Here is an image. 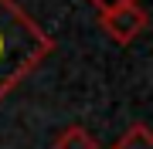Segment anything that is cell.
Segmentation results:
<instances>
[{"label": "cell", "mask_w": 153, "mask_h": 149, "mask_svg": "<svg viewBox=\"0 0 153 149\" xmlns=\"http://www.w3.org/2000/svg\"><path fill=\"white\" fill-rule=\"evenodd\" d=\"M55 149H99V139L85 126H65L55 136Z\"/></svg>", "instance_id": "obj_3"}, {"label": "cell", "mask_w": 153, "mask_h": 149, "mask_svg": "<svg viewBox=\"0 0 153 149\" xmlns=\"http://www.w3.org/2000/svg\"><path fill=\"white\" fill-rule=\"evenodd\" d=\"M55 37L14 0H0V102L48 61Z\"/></svg>", "instance_id": "obj_1"}, {"label": "cell", "mask_w": 153, "mask_h": 149, "mask_svg": "<svg viewBox=\"0 0 153 149\" xmlns=\"http://www.w3.org/2000/svg\"><path fill=\"white\" fill-rule=\"evenodd\" d=\"M99 27H102L116 44H129L146 31V10L140 7V0H126V4H112L105 10H99Z\"/></svg>", "instance_id": "obj_2"}, {"label": "cell", "mask_w": 153, "mask_h": 149, "mask_svg": "<svg viewBox=\"0 0 153 149\" xmlns=\"http://www.w3.org/2000/svg\"><path fill=\"white\" fill-rule=\"evenodd\" d=\"M112 149H153V136L143 122H133L126 132L112 142Z\"/></svg>", "instance_id": "obj_4"}, {"label": "cell", "mask_w": 153, "mask_h": 149, "mask_svg": "<svg viewBox=\"0 0 153 149\" xmlns=\"http://www.w3.org/2000/svg\"><path fill=\"white\" fill-rule=\"evenodd\" d=\"M88 4H92L95 10H105V7H112V4H126V0H88Z\"/></svg>", "instance_id": "obj_5"}]
</instances>
